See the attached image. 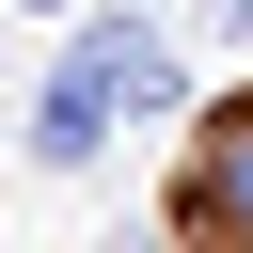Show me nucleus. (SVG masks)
<instances>
[{
  "instance_id": "nucleus-1",
  "label": "nucleus",
  "mask_w": 253,
  "mask_h": 253,
  "mask_svg": "<svg viewBox=\"0 0 253 253\" xmlns=\"http://www.w3.org/2000/svg\"><path fill=\"white\" fill-rule=\"evenodd\" d=\"M190 253H253V95L190 142Z\"/></svg>"
},
{
  "instance_id": "nucleus-2",
  "label": "nucleus",
  "mask_w": 253,
  "mask_h": 253,
  "mask_svg": "<svg viewBox=\"0 0 253 253\" xmlns=\"http://www.w3.org/2000/svg\"><path fill=\"white\" fill-rule=\"evenodd\" d=\"M63 63H95V79H111V111H190V63H174L142 16H79V32H63Z\"/></svg>"
},
{
  "instance_id": "nucleus-3",
  "label": "nucleus",
  "mask_w": 253,
  "mask_h": 253,
  "mask_svg": "<svg viewBox=\"0 0 253 253\" xmlns=\"http://www.w3.org/2000/svg\"><path fill=\"white\" fill-rule=\"evenodd\" d=\"M111 126H126V111H111V79H95V63H47V95H32V174H95V158H111Z\"/></svg>"
},
{
  "instance_id": "nucleus-4",
  "label": "nucleus",
  "mask_w": 253,
  "mask_h": 253,
  "mask_svg": "<svg viewBox=\"0 0 253 253\" xmlns=\"http://www.w3.org/2000/svg\"><path fill=\"white\" fill-rule=\"evenodd\" d=\"M16 16H79V0H16Z\"/></svg>"
},
{
  "instance_id": "nucleus-5",
  "label": "nucleus",
  "mask_w": 253,
  "mask_h": 253,
  "mask_svg": "<svg viewBox=\"0 0 253 253\" xmlns=\"http://www.w3.org/2000/svg\"><path fill=\"white\" fill-rule=\"evenodd\" d=\"M237 16H253V0H237Z\"/></svg>"
}]
</instances>
